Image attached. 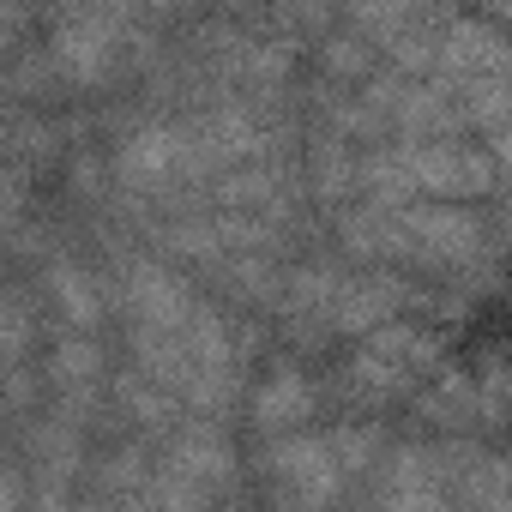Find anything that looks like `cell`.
<instances>
[{"label":"cell","mask_w":512,"mask_h":512,"mask_svg":"<svg viewBox=\"0 0 512 512\" xmlns=\"http://www.w3.org/2000/svg\"><path fill=\"white\" fill-rule=\"evenodd\" d=\"M458 344H464L470 356H494V350H506V344H512V302L488 296V302H482V308L464 320Z\"/></svg>","instance_id":"1"}]
</instances>
